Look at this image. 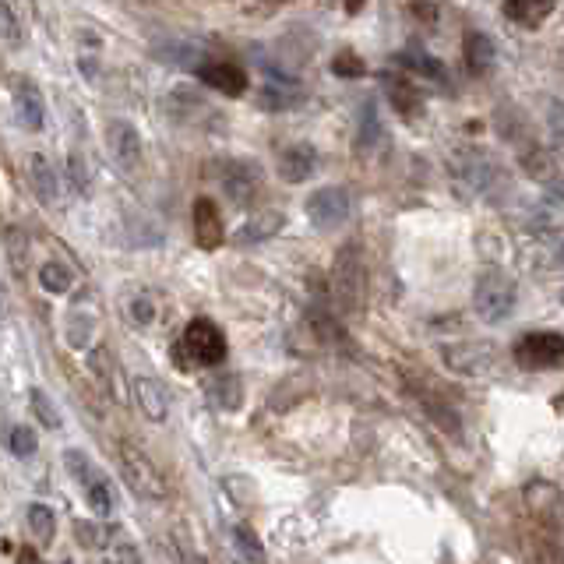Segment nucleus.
I'll return each instance as SVG.
<instances>
[{
	"instance_id": "2",
	"label": "nucleus",
	"mask_w": 564,
	"mask_h": 564,
	"mask_svg": "<svg viewBox=\"0 0 564 564\" xmlns=\"http://www.w3.org/2000/svg\"><path fill=\"white\" fill-rule=\"evenodd\" d=\"M332 297L339 300L342 314H360L367 304V265L357 240L339 247L332 261Z\"/></svg>"
},
{
	"instance_id": "41",
	"label": "nucleus",
	"mask_w": 564,
	"mask_h": 564,
	"mask_svg": "<svg viewBox=\"0 0 564 564\" xmlns=\"http://www.w3.org/2000/svg\"><path fill=\"white\" fill-rule=\"evenodd\" d=\"M0 18H4V43H8V46H15V43H18L15 8H11V4H4V8H0Z\"/></svg>"
},
{
	"instance_id": "48",
	"label": "nucleus",
	"mask_w": 564,
	"mask_h": 564,
	"mask_svg": "<svg viewBox=\"0 0 564 564\" xmlns=\"http://www.w3.org/2000/svg\"><path fill=\"white\" fill-rule=\"evenodd\" d=\"M60 564H75V561H60Z\"/></svg>"
},
{
	"instance_id": "38",
	"label": "nucleus",
	"mask_w": 564,
	"mask_h": 564,
	"mask_svg": "<svg viewBox=\"0 0 564 564\" xmlns=\"http://www.w3.org/2000/svg\"><path fill=\"white\" fill-rule=\"evenodd\" d=\"M332 71L339 78H360L367 71V64L353 50H342V53H335V57H332Z\"/></svg>"
},
{
	"instance_id": "8",
	"label": "nucleus",
	"mask_w": 564,
	"mask_h": 564,
	"mask_svg": "<svg viewBox=\"0 0 564 564\" xmlns=\"http://www.w3.org/2000/svg\"><path fill=\"white\" fill-rule=\"evenodd\" d=\"M304 212L318 230H335L349 219L353 212V198L346 187H318L311 198L304 201Z\"/></svg>"
},
{
	"instance_id": "11",
	"label": "nucleus",
	"mask_w": 564,
	"mask_h": 564,
	"mask_svg": "<svg viewBox=\"0 0 564 564\" xmlns=\"http://www.w3.org/2000/svg\"><path fill=\"white\" fill-rule=\"evenodd\" d=\"M191 233H194V244L201 251H216L223 247L226 240V226H223V212L212 198H198L191 205Z\"/></svg>"
},
{
	"instance_id": "15",
	"label": "nucleus",
	"mask_w": 564,
	"mask_h": 564,
	"mask_svg": "<svg viewBox=\"0 0 564 564\" xmlns=\"http://www.w3.org/2000/svg\"><path fill=\"white\" fill-rule=\"evenodd\" d=\"M462 57H466V71L473 78H487L494 71V64H498V50H494L490 36H483L476 29H469L462 36Z\"/></svg>"
},
{
	"instance_id": "32",
	"label": "nucleus",
	"mask_w": 564,
	"mask_h": 564,
	"mask_svg": "<svg viewBox=\"0 0 564 564\" xmlns=\"http://www.w3.org/2000/svg\"><path fill=\"white\" fill-rule=\"evenodd\" d=\"M170 547H173V557H177L180 564H205V554L194 547V540H191V533H187V529H180V526L173 529Z\"/></svg>"
},
{
	"instance_id": "42",
	"label": "nucleus",
	"mask_w": 564,
	"mask_h": 564,
	"mask_svg": "<svg viewBox=\"0 0 564 564\" xmlns=\"http://www.w3.org/2000/svg\"><path fill=\"white\" fill-rule=\"evenodd\" d=\"M406 11H409L413 18H423V22H438V15H441L438 4H409Z\"/></svg>"
},
{
	"instance_id": "43",
	"label": "nucleus",
	"mask_w": 564,
	"mask_h": 564,
	"mask_svg": "<svg viewBox=\"0 0 564 564\" xmlns=\"http://www.w3.org/2000/svg\"><path fill=\"white\" fill-rule=\"evenodd\" d=\"M240 11H244V15H275L279 8H275V4H244Z\"/></svg>"
},
{
	"instance_id": "25",
	"label": "nucleus",
	"mask_w": 564,
	"mask_h": 564,
	"mask_svg": "<svg viewBox=\"0 0 564 564\" xmlns=\"http://www.w3.org/2000/svg\"><path fill=\"white\" fill-rule=\"evenodd\" d=\"M233 550H237L240 564H268L265 543L254 533L251 522H237V526H233Z\"/></svg>"
},
{
	"instance_id": "35",
	"label": "nucleus",
	"mask_w": 564,
	"mask_h": 564,
	"mask_svg": "<svg viewBox=\"0 0 564 564\" xmlns=\"http://www.w3.org/2000/svg\"><path fill=\"white\" fill-rule=\"evenodd\" d=\"M75 540L82 543V547H92V550H99V547H110V540H113V529L96 526V522H75Z\"/></svg>"
},
{
	"instance_id": "3",
	"label": "nucleus",
	"mask_w": 564,
	"mask_h": 564,
	"mask_svg": "<svg viewBox=\"0 0 564 564\" xmlns=\"http://www.w3.org/2000/svg\"><path fill=\"white\" fill-rule=\"evenodd\" d=\"M519 304V290H515V279L501 268H487V272L476 275L473 286V314L483 325H501L515 314Z\"/></svg>"
},
{
	"instance_id": "4",
	"label": "nucleus",
	"mask_w": 564,
	"mask_h": 564,
	"mask_svg": "<svg viewBox=\"0 0 564 564\" xmlns=\"http://www.w3.org/2000/svg\"><path fill=\"white\" fill-rule=\"evenodd\" d=\"M117 459H120V473H124L134 498H141V501H163L166 498L163 469L149 459V452H141V448L131 445V441H120Z\"/></svg>"
},
{
	"instance_id": "13",
	"label": "nucleus",
	"mask_w": 564,
	"mask_h": 564,
	"mask_svg": "<svg viewBox=\"0 0 564 564\" xmlns=\"http://www.w3.org/2000/svg\"><path fill=\"white\" fill-rule=\"evenodd\" d=\"M15 110H18V124L25 131L36 134L46 127V99L36 89V82H29V78H18L15 82Z\"/></svg>"
},
{
	"instance_id": "27",
	"label": "nucleus",
	"mask_w": 564,
	"mask_h": 564,
	"mask_svg": "<svg viewBox=\"0 0 564 564\" xmlns=\"http://www.w3.org/2000/svg\"><path fill=\"white\" fill-rule=\"evenodd\" d=\"M399 60L402 67H409V71H416L420 78H431V82H438V85H448V67L441 64L438 57H431V53H399Z\"/></svg>"
},
{
	"instance_id": "22",
	"label": "nucleus",
	"mask_w": 564,
	"mask_h": 564,
	"mask_svg": "<svg viewBox=\"0 0 564 564\" xmlns=\"http://www.w3.org/2000/svg\"><path fill=\"white\" fill-rule=\"evenodd\" d=\"M522 170L533 180H540V184H554V180L564 177L561 166H557L554 149H543V145H533V149L522 152Z\"/></svg>"
},
{
	"instance_id": "44",
	"label": "nucleus",
	"mask_w": 564,
	"mask_h": 564,
	"mask_svg": "<svg viewBox=\"0 0 564 564\" xmlns=\"http://www.w3.org/2000/svg\"><path fill=\"white\" fill-rule=\"evenodd\" d=\"M82 166H85V163H78V156H71V173H75V187L85 194V170H82Z\"/></svg>"
},
{
	"instance_id": "7",
	"label": "nucleus",
	"mask_w": 564,
	"mask_h": 564,
	"mask_svg": "<svg viewBox=\"0 0 564 564\" xmlns=\"http://www.w3.org/2000/svg\"><path fill=\"white\" fill-rule=\"evenodd\" d=\"M445 364L452 367L455 374H466V378H490L498 371L501 357L498 349L490 342H459V346H445L441 349Z\"/></svg>"
},
{
	"instance_id": "46",
	"label": "nucleus",
	"mask_w": 564,
	"mask_h": 564,
	"mask_svg": "<svg viewBox=\"0 0 564 564\" xmlns=\"http://www.w3.org/2000/svg\"><path fill=\"white\" fill-rule=\"evenodd\" d=\"M550 198H554V201H564V177L550 184Z\"/></svg>"
},
{
	"instance_id": "28",
	"label": "nucleus",
	"mask_w": 564,
	"mask_h": 564,
	"mask_svg": "<svg viewBox=\"0 0 564 564\" xmlns=\"http://www.w3.org/2000/svg\"><path fill=\"white\" fill-rule=\"evenodd\" d=\"M64 466H67V473L75 476V483L82 490L96 487V483L103 480V473L96 469V462H92L85 452H78V448H67V452H64Z\"/></svg>"
},
{
	"instance_id": "23",
	"label": "nucleus",
	"mask_w": 564,
	"mask_h": 564,
	"mask_svg": "<svg viewBox=\"0 0 564 564\" xmlns=\"http://www.w3.org/2000/svg\"><path fill=\"white\" fill-rule=\"evenodd\" d=\"M282 226H286V216H282V212H275V208H268V212H258V216H251L244 226H240L237 244H258V240L275 237Z\"/></svg>"
},
{
	"instance_id": "18",
	"label": "nucleus",
	"mask_w": 564,
	"mask_h": 564,
	"mask_svg": "<svg viewBox=\"0 0 564 564\" xmlns=\"http://www.w3.org/2000/svg\"><path fill=\"white\" fill-rule=\"evenodd\" d=\"M25 173H29L32 191L39 194V201H43V205H57V201H60V184H57V173H53L50 159L39 156V152H32Z\"/></svg>"
},
{
	"instance_id": "17",
	"label": "nucleus",
	"mask_w": 564,
	"mask_h": 564,
	"mask_svg": "<svg viewBox=\"0 0 564 564\" xmlns=\"http://www.w3.org/2000/svg\"><path fill=\"white\" fill-rule=\"evenodd\" d=\"M385 92H388V99H392L395 110H399V117L413 120V117H420V113H423V96H420V89L409 82V78L385 75Z\"/></svg>"
},
{
	"instance_id": "6",
	"label": "nucleus",
	"mask_w": 564,
	"mask_h": 564,
	"mask_svg": "<svg viewBox=\"0 0 564 564\" xmlns=\"http://www.w3.org/2000/svg\"><path fill=\"white\" fill-rule=\"evenodd\" d=\"M522 501H526V512L533 519V529L547 536H557L564 526V494L550 480H533L522 490Z\"/></svg>"
},
{
	"instance_id": "29",
	"label": "nucleus",
	"mask_w": 564,
	"mask_h": 564,
	"mask_svg": "<svg viewBox=\"0 0 564 564\" xmlns=\"http://www.w3.org/2000/svg\"><path fill=\"white\" fill-rule=\"evenodd\" d=\"M39 286H43L46 293H53V297H60V293H67L75 286V275H71V268H67L64 261H46V265L39 268Z\"/></svg>"
},
{
	"instance_id": "20",
	"label": "nucleus",
	"mask_w": 564,
	"mask_h": 564,
	"mask_svg": "<svg viewBox=\"0 0 564 564\" xmlns=\"http://www.w3.org/2000/svg\"><path fill=\"white\" fill-rule=\"evenodd\" d=\"M413 395H416V402L423 406V413L431 416V420L438 423L441 431L459 434V413H455V409L448 406L445 395L434 392V388H420V385H413Z\"/></svg>"
},
{
	"instance_id": "49",
	"label": "nucleus",
	"mask_w": 564,
	"mask_h": 564,
	"mask_svg": "<svg viewBox=\"0 0 564 564\" xmlns=\"http://www.w3.org/2000/svg\"><path fill=\"white\" fill-rule=\"evenodd\" d=\"M561 304H564V290H561Z\"/></svg>"
},
{
	"instance_id": "5",
	"label": "nucleus",
	"mask_w": 564,
	"mask_h": 564,
	"mask_svg": "<svg viewBox=\"0 0 564 564\" xmlns=\"http://www.w3.org/2000/svg\"><path fill=\"white\" fill-rule=\"evenodd\" d=\"M512 360L522 371H557L564 367V332H526L515 339Z\"/></svg>"
},
{
	"instance_id": "45",
	"label": "nucleus",
	"mask_w": 564,
	"mask_h": 564,
	"mask_svg": "<svg viewBox=\"0 0 564 564\" xmlns=\"http://www.w3.org/2000/svg\"><path fill=\"white\" fill-rule=\"evenodd\" d=\"M18 564H43V561H39V554L32 547H22L18 550Z\"/></svg>"
},
{
	"instance_id": "39",
	"label": "nucleus",
	"mask_w": 564,
	"mask_h": 564,
	"mask_svg": "<svg viewBox=\"0 0 564 564\" xmlns=\"http://www.w3.org/2000/svg\"><path fill=\"white\" fill-rule=\"evenodd\" d=\"M127 314H131L134 325H152L156 321V300L149 297V293H138V297H131V304H127Z\"/></svg>"
},
{
	"instance_id": "37",
	"label": "nucleus",
	"mask_w": 564,
	"mask_h": 564,
	"mask_svg": "<svg viewBox=\"0 0 564 564\" xmlns=\"http://www.w3.org/2000/svg\"><path fill=\"white\" fill-rule=\"evenodd\" d=\"M29 402H32V413H36V420H43L46 427H60V413H57V406H53L50 399H46V392L43 388H32V395H29Z\"/></svg>"
},
{
	"instance_id": "16",
	"label": "nucleus",
	"mask_w": 564,
	"mask_h": 564,
	"mask_svg": "<svg viewBox=\"0 0 564 564\" xmlns=\"http://www.w3.org/2000/svg\"><path fill=\"white\" fill-rule=\"evenodd\" d=\"M131 392H134V399H138V409L145 420H152V423L166 420V413H170V399H166V388L159 385L156 378H145V374H141V378H134Z\"/></svg>"
},
{
	"instance_id": "26",
	"label": "nucleus",
	"mask_w": 564,
	"mask_h": 564,
	"mask_svg": "<svg viewBox=\"0 0 564 564\" xmlns=\"http://www.w3.org/2000/svg\"><path fill=\"white\" fill-rule=\"evenodd\" d=\"M526 557H529V564H564V547L557 543V536H547V533H540V529H529Z\"/></svg>"
},
{
	"instance_id": "12",
	"label": "nucleus",
	"mask_w": 564,
	"mask_h": 564,
	"mask_svg": "<svg viewBox=\"0 0 564 564\" xmlns=\"http://www.w3.org/2000/svg\"><path fill=\"white\" fill-rule=\"evenodd\" d=\"M194 75H198V82H205L208 89L223 92V96H230V99H240L247 92V85H251L244 67L230 64V60H205V64H198Z\"/></svg>"
},
{
	"instance_id": "30",
	"label": "nucleus",
	"mask_w": 564,
	"mask_h": 564,
	"mask_svg": "<svg viewBox=\"0 0 564 564\" xmlns=\"http://www.w3.org/2000/svg\"><path fill=\"white\" fill-rule=\"evenodd\" d=\"M381 141V117H378V106L367 99L364 110H360V127H357V149L360 152H371L374 145Z\"/></svg>"
},
{
	"instance_id": "40",
	"label": "nucleus",
	"mask_w": 564,
	"mask_h": 564,
	"mask_svg": "<svg viewBox=\"0 0 564 564\" xmlns=\"http://www.w3.org/2000/svg\"><path fill=\"white\" fill-rule=\"evenodd\" d=\"M547 127H550V138H554L557 145H564V103H550Z\"/></svg>"
},
{
	"instance_id": "10",
	"label": "nucleus",
	"mask_w": 564,
	"mask_h": 564,
	"mask_svg": "<svg viewBox=\"0 0 564 564\" xmlns=\"http://www.w3.org/2000/svg\"><path fill=\"white\" fill-rule=\"evenodd\" d=\"M219 180H223V191L230 194L233 205H251L261 194V184H265L261 166L254 159H230L219 173Z\"/></svg>"
},
{
	"instance_id": "14",
	"label": "nucleus",
	"mask_w": 564,
	"mask_h": 564,
	"mask_svg": "<svg viewBox=\"0 0 564 564\" xmlns=\"http://www.w3.org/2000/svg\"><path fill=\"white\" fill-rule=\"evenodd\" d=\"M314 170H318V149H314V145L297 141V145H290V149H282L279 177L286 180V184H304Z\"/></svg>"
},
{
	"instance_id": "1",
	"label": "nucleus",
	"mask_w": 564,
	"mask_h": 564,
	"mask_svg": "<svg viewBox=\"0 0 564 564\" xmlns=\"http://www.w3.org/2000/svg\"><path fill=\"white\" fill-rule=\"evenodd\" d=\"M226 335L216 321L194 318L184 325V332L177 335V342L170 346V357L177 364V371H194V367H219L226 364Z\"/></svg>"
},
{
	"instance_id": "31",
	"label": "nucleus",
	"mask_w": 564,
	"mask_h": 564,
	"mask_svg": "<svg viewBox=\"0 0 564 564\" xmlns=\"http://www.w3.org/2000/svg\"><path fill=\"white\" fill-rule=\"evenodd\" d=\"M8 448H11V455H15V459H32V455H36V448H39L36 431H32V427H25V423L11 427V434H8Z\"/></svg>"
},
{
	"instance_id": "36",
	"label": "nucleus",
	"mask_w": 564,
	"mask_h": 564,
	"mask_svg": "<svg viewBox=\"0 0 564 564\" xmlns=\"http://www.w3.org/2000/svg\"><path fill=\"white\" fill-rule=\"evenodd\" d=\"M212 395L223 409H237L240 406V378L237 374H223V381L212 385Z\"/></svg>"
},
{
	"instance_id": "19",
	"label": "nucleus",
	"mask_w": 564,
	"mask_h": 564,
	"mask_svg": "<svg viewBox=\"0 0 564 564\" xmlns=\"http://www.w3.org/2000/svg\"><path fill=\"white\" fill-rule=\"evenodd\" d=\"M462 173H466V180L476 187V191H490L494 184H501V166L494 163V156H487V152H466L462 156Z\"/></svg>"
},
{
	"instance_id": "24",
	"label": "nucleus",
	"mask_w": 564,
	"mask_h": 564,
	"mask_svg": "<svg viewBox=\"0 0 564 564\" xmlns=\"http://www.w3.org/2000/svg\"><path fill=\"white\" fill-rule=\"evenodd\" d=\"M304 103V89L300 85H282V82H265L258 92V106L268 113L290 110V106Z\"/></svg>"
},
{
	"instance_id": "34",
	"label": "nucleus",
	"mask_w": 564,
	"mask_h": 564,
	"mask_svg": "<svg viewBox=\"0 0 564 564\" xmlns=\"http://www.w3.org/2000/svg\"><path fill=\"white\" fill-rule=\"evenodd\" d=\"M85 498H89V508L96 515H113V508H117V494H113V487H110L106 476L96 483V487L85 490Z\"/></svg>"
},
{
	"instance_id": "47",
	"label": "nucleus",
	"mask_w": 564,
	"mask_h": 564,
	"mask_svg": "<svg viewBox=\"0 0 564 564\" xmlns=\"http://www.w3.org/2000/svg\"><path fill=\"white\" fill-rule=\"evenodd\" d=\"M557 265H564V244H561V251H557Z\"/></svg>"
},
{
	"instance_id": "33",
	"label": "nucleus",
	"mask_w": 564,
	"mask_h": 564,
	"mask_svg": "<svg viewBox=\"0 0 564 564\" xmlns=\"http://www.w3.org/2000/svg\"><path fill=\"white\" fill-rule=\"evenodd\" d=\"M25 519H29V529L32 533L39 536L43 543H50L53 540V533H57V522H53V512L46 505H29V512H25Z\"/></svg>"
},
{
	"instance_id": "21",
	"label": "nucleus",
	"mask_w": 564,
	"mask_h": 564,
	"mask_svg": "<svg viewBox=\"0 0 564 564\" xmlns=\"http://www.w3.org/2000/svg\"><path fill=\"white\" fill-rule=\"evenodd\" d=\"M501 11H505V18H512L515 25H522V29H540V25L554 15V4H550V0H508Z\"/></svg>"
},
{
	"instance_id": "9",
	"label": "nucleus",
	"mask_w": 564,
	"mask_h": 564,
	"mask_svg": "<svg viewBox=\"0 0 564 564\" xmlns=\"http://www.w3.org/2000/svg\"><path fill=\"white\" fill-rule=\"evenodd\" d=\"M106 149H110L113 163H117L124 173L141 170L145 152H141V134L131 120H120V117L106 120Z\"/></svg>"
}]
</instances>
